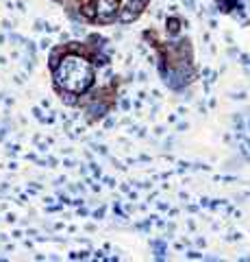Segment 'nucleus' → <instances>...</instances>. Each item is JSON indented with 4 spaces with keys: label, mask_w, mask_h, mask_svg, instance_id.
<instances>
[{
    "label": "nucleus",
    "mask_w": 250,
    "mask_h": 262,
    "mask_svg": "<svg viewBox=\"0 0 250 262\" xmlns=\"http://www.w3.org/2000/svg\"><path fill=\"white\" fill-rule=\"evenodd\" d=\"M96 7V16H117L122 3L120 0H92Z\"/></svg>",
    "instance_id": "nucleus-3"
},
{
    "label": "nucleus",
    "mask_w": 250,
    "mask_h": 262,
    "mask_svg": "<svg viewBox=\"0 0 250 262\" xmlns=\"http://www.w3.org/2000/svg\"><path fill=\"white\" fill-rule=\"evenodd\" d=\"M68 55V48H65V44H61V46H57L50 50V57H48V66H50V70H55L59 63H61V59Z\"/></svg>",
    "instance_id": "nucleus-4"
},
{
    "label": "nucleus",
    "mask_w": 250,
    "mask_h": 262,
    "mask_svg": "<svg viewBox=\"0 0 250 262\" xmlns=\"http://www.w3.org/2000/svg\"><path fill=\"white\" fill-rule=\"evenodd\" d=\"M78 16H80V20H90V22L96 20V7H94L92 0H90V3H83L78 7Z\"/></svg>",
    "instance_id": "nucleus-6"
},
{
    "label": "nucleus",
    "mask_w": 250,
    "mask_h": 262,
    "mask_svg": "<svg viewBox=\"0 0 250 262\" xmlns=\"http://www.w3.org/2000/svg\"><path fill=\"white\" fill-rule=\"evenodd\" d=\"M59 96H61V101L65 105H70V107H74L78 103V92H72V90H65V87H59Z\"/></svg>",
    "instance_id": "nucleus-7"
},
{
    "label": "nucleus",
    "mask_w": 250,
    "mask_h": 262,
    "mask_svg": "<svg viewBox=\"0 0 250 262\" xmlns=\"http://www.w3.org/2000/svg\"><path fill=\"white\" fill-rule=\"evenodd\" d=\"M55 72V87H65L72 92H85L94 85V66L90 63L87 57L80 55H65L61 63L53 70Z\"/></svg>",
    "instance_id": "nucleus-1"
},
{
    "label": "nucleus",
    "mask_w": 250,
    "mask_h": 262,
    "mask_svg": "<svg viewBox=\"0 0 250 262\" xmlns=\"http://www.w3.org/2000/svg\"><path fill=\"white\" fill-rule=\"evenodd\" d=\"M181 26H183V20L176 16H170L165 20V33L170 35V38H176V35L181 33Z\"/></svg>",
    "instance_id": "nucleus-5"
},
{
    "label": "nucleus",
    "mask_w": 250,
    "mask_h": 262,
    "mask_svg": "<svg viewBox=\"0 0 250 262\" xmlns=\"http://www.w3.org/2000/svg\"><path fill=\"white\" fill-rule=\"evenodd\" d=\"M146 5H148V0H129V3L120 7V11H117V22H122V24L135 22L144 13Z\"/></svg>",
    "instance_id": "nucleus-2"
}]
</instances>
